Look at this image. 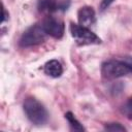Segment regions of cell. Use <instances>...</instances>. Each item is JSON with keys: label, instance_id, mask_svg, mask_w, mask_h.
<instances>
[{"label": "cell", "instance_id": "1", "mask_svg": "<svg viewBox=\"0 0 132 132\" xmlns=\"http://www.w3.org/2000/svg\"><path fill=\"white\" fill-rule=\"evenodd\" d=\"M27 119L34 125H44L48 120V112L44 105L34 97H27L23 104Z\"/></svg>", "mask_w": 132, "mask_h": 132}, {"label": "cell", "instance_id": "2", "mask_svg": "<svg viewBox=\"0 0 132 132\" xmlns=\"http://www.w3.org/2000/svg\"><path fill=\"white\" fill-rule=\"evenodd\" d=\"M69 31H70V34L77 45L85 46V45H92V44H100L101 43V39L94 32H92L89 28L84 27L79 24L70 23Z\"/></svg>", "mask_w": 132, "mask_h": 132}, {"label": "cell", "instance_id": "3", "mask_svg": "<svg viewBox=\"0 0 132 132\" xmlns=\"http://www.w3.org/2000/svg\"><path fill=\"white\" fill-rule=\"evenodd\" d=\"M46 35L47 34L45 33L42 25H38V24L32 25L22 34L19 41L20 46L30 47V46L38 45L45 40Z\"/></svg>", "mask_w": 132, "mask_h": 132}, {"label": "cell", "instance_id": "4", "mask_svg": "<svg viewBox=\"0 0 132 132\" xmlns=\"http://www.w3.org/2000/svg\"><path fill=\"white\" fill-rule=\"evenodd\" d=\"M131 70L124 61L109 60L101 65V74L106 79H116L130 73Z\"/></svg>", "mask_w": 132, "mask_h": 132}, {"label": "cell", "instance_id": "5", "mask_svg": "<svg viewBox=\"0 0 132 132\" xmlns=\"http://www.w3.org/2000/svg\"><path fill=\"white\" fill-rule=\"evenodd\" d=\"M41 25L45 33L56 39L62 38L65 33L64 22L57 16H46Z\"/></svg>", "mask_w": 132, "mask_h": 132}, {"label": "cell", "instance_id": "6", "mask_svg": "<svg viewBox=\"0 0 132 132\" xmlns=\"http://www.w3.org/2000/svg\"><path fill=\"white\" fill-rule=\"evenodd\" d=\"M71 0H38L37 8L41 12L65 11L69 8Z\"/></svg>", "mask_w": 132, "mask_h": 132}, {"label": "cell", "instance_id": "7", "mask_svg": "<svg viewBox=\"0 0 132 132\" xmlns=\"http://www.w3.org/2000/svg\"><path fill=\"white\" fill-rule=\"evenodd\" d=\"M77 20L78 24L84 27H91L96 23V13L93 7L91 6H82L77 11Z\"/></svg>", "mask_w": 132, "mask_h": 132}, {"label": "cell", "instance_id": "8", "mask_svg": "<svg viewBox=\"0 0 132 132\" xmlns=\"http://www.w3.org/2000/svg\"><path fill=\"white\" fill-rule=\"evenodd\" d=\"M43 71L46 75L51 76V77H54V78H57V77H60L63 73V67H62V64L58 61V60H50L47 61L44 66H43Z\"/></svg>", "mask_w": 132, "mask_h": 132}, {"label": "cell", "instance_id": "9", "mask_svg": "<svg viewBox=\"0 0 132 132\" xmlns=\"http://www.w3.org/2000/svg\"><path fill=\"white\" fill-rule=\"evenodd\" d=\"M65 119L67 120L68 124L70 125L73 131H85V127L80 124V122L74 117V114L71 111H67L65 113Z\"/></svg>", "mask_w": 132, "mask_h": 132}, {"label": "cell", "instance_id": "10", "mask_svg": "<svg viewBox=\"0 0 132 132\" xmlns=\"http://www.w3.org/2000/svg\"><path fill=\"white\" fill-rule=\"evenodd\" d=\"M121 112L129 120H132V97H130L121 107Z\"/></svg>", "mask_w": 132, "mask_h": 132}, {"label": "cell", "instance_id": "11", "mask_svg": "<svg viewBox=\"0 0 132 132\" xmlns=\"http://www.w3.org/2000/svg\"><path fill=\"white\" fill-rule=\"evenodd\" d=\"M104 130L110 131V132H124L127 131V129L120 123H108L104 125Z\"/></svg>", "mask_w": 132, "mask_h": 132}, {"label": "cell", "instance_id": "12", "mask_svg": "<svg viewBox=\"0 0 132 132\" xmlns=\"http://www.w3.org/2000/svg\"><path fill=\"white\" fill-rule=\"evenodd\" d=\"M113 1H114V0H102V2H101V4H100L101 10H105L106 8H108L109 5H110Z\"/></svg>", "mask_w": 132, "mask_h": 132}, {"label": "cell", "instance_id": "13", "mask_svg": "<svg viewBox=\"0 0 132 132\" xmlns=\"http://www.w3.org/2000/svg\"><path fill=\"white\" fill-rule=\"evenodd\" d=\"M123 61L128 65V67L130 68V70L132 72V57H125Z\"/></svg>", "mask_w": 132, "mask_h": 132}, {"label": "cell", "instance_id": "14", "mask_svg": "<svg viewBox=\"0 0 132 132\" xmlns=\"http://www.w3.org/2000/svg\"><path fill=\"white\" fill-rule=\"evenodd\" d=\"M2 12H3V18H2V23H4L7 19H8V16H7V12H6V9L4 8V6H3V9H2Z\"/></svg>", "mask_w": 132, "mask_h": 132}]
</instances>
